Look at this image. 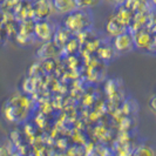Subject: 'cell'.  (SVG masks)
Returning a JSON list of instances; mask_svg holds the SVG:
<instances>
[{
	"mask_svg": "<svg viewBox=\"0 0 156 156\" xmlns=\"http://www.w3.org/2000/svg\"><path fill=\"white\" fill-rule=\"evenodd\" d=\"M74 2L78 9H87L96 6L100 2V0H74Z\"/></svg>",
	"mask_w": 156,
	"mask_h": 156,
	"instance_id": "8",
	"label": "cell"
},
{
	"mask_svg": "<svg viewBox=\"0 0 156 156\" xmlns=\"http://www.w3.org/2000/svg\"><path fill=\"white\" fill-rule=\"evenodd\" d=\"M90 23H92V18H90V14L86 12V9L74 11V12L69 13L65 20L66 28L70 32H74V33L82 31Z\"/></svg>",
	"mask_w": 156,
	"mask_h": 156,
	"instance_id": "1",
	"label": "cell"
},
{
	"mask_svg": "<svg viewBox=\"0 0 156 156\" xmlns=\"http://www.w3.org/2000/svg\"><path fill=\"white\" fill-rule=\"evenodd\" d=\"M132 156H156V151L151 147L142 144L134 150Z\"/></svg>",
	"mask_w": 156,
	"mask_h": 156,
	"instance_id": "7",
	"label": "cell"
},
{
	"mask_svg": "<svg viewBox=\"0 0 156 156\" xmlns=\"http://www.w3.org/2000/svg\"><path fill=\"white\" fill-rule=\"evenodd\" d=\"M150 1H151V2H153V4H154V5L156 6V0H150Z\"/></svg>",
	"mask_w": 156,
	"mask_h": 156,
	"instance_id": "10",
	"label": "cell"
},
{
	"mask_svg": "<svg viewBox=\"0 0 156 156\" xmlns=\"http://www.w3.org/2000/svg\"><path fill=\"white\" fill-rule=\"evenodd\" d=\"M34 33L41 41H49L54 37V27L52 26V23L41 21L34 26Z\"/></svg>",
	"mask_w": 156,
	"mask_h": 156,
	"instance_id": "3",
	"label": "cell"
},
{
	"mask_svg": "<svg viewBox=\"0 0 156 156\" xmlns=\"http://www.w3.org/2000/svg\"><path fill=\"white\" fill-rule=\"evenodd\" d=\"M153 42H154V45L156 46V35H155V38H154V41H153Z\"/></svg>",
	"mask_w": 156,
	"mask_h": 156,
	"instance_id": "11",
	"label": "cell"
},
{
	"mask_svg": "<svg viewBox=\"0 0 156 156\" xmlns=\"http://www.w3.org/2000/svg\"><path fill=\"white\" fill-rule=\"evenodd\" d=\"M109 1L113 2L114 5H116V6H123L127 0H109Z\"/></svg>",
	"mask_w": 156,
	"mask_h": 156,
	"instance_id": "9",
	"label": "cell"
},
{
	"mask_svg": "<svg viewBox=\"0 0 156 156\" xmlns=\"http://www.w3.org/2000/svg\"><path fill=\"white\" fill-rule=\"evenodd\" d=\"M107 31H108L109 34L116 37V35H119V34H121V33L125 32V26L120 23L116 18H114V19H112L109 23H108V25H107Z\"/></svg>",
	"mask_w": 156,
	"mask_h": 156,
	"instance_id": "5",
	"label": "cell"
},
{
	"mask_svg": "<svg viewBox=\"0 0 156 156\" xmlns=\"http://www.w3.org/2000/svg\"><path fill=\"white\" fill-rule=\"evenodd\" d=\"M113 45H114V48H115L116 52H120V53L130 52L135 47L134 37L128 32H123V33L119 34L114 38Z\"/></svg>",
	"mask_w": 156,
	"mask_h": 156,
	"instance_id": "2",
	"label": "cell"
},
{
	"mask_svg": "<svg viewBox=\"0 0 156 156\" xmlns=\"http://www.w3.org/2000/svg\"><path fill=\"white\" fill-rule=\"evenodd\" d=\"M134 42H135V46L140 47V48H146L151 44V38L148 33L140 32L137 33L136 37H134Z\"/></svg>",
	"mask_w": 156,
	"mask_h": 156,
	"instance_id": "6",
	"label": "cell"
},
{
	"mask_svg": "<svg viewBox=\"0 0 156 156\" xmlns=\"http://www.w3.org/2000/svg\"><path fill=\"white\" fill-rule=\"evenodd\" d=\"M52 7L59 14H69L78 9L74 0H52Z\"/></svg>",
	"mask_w": 156,
	"mask_h": 156,
	"instance_id": "4",
	"label": "cell"
},
{
	"mask_svg": "<svg viewBox=\"0 0 156 156\" xmlns=\"http://www.w3.org/2000/svg\"><path fill=\"white\" fill-rule=\"evenodd\" d=\"M13 156H19V155H13Z\"/></svg>",
	"mask_w": 156,
	"mask_h": 156,
	"instance_id": "12",
	"label": "cell"
}]
</instances>
